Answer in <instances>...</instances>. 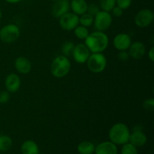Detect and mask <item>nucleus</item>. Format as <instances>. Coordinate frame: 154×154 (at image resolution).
Listing matches in <instances>:
<instances>
[{
  "mask_svg": "<svg viewBox=\"0 0 154 154\" xmlns=\"http://www.w3.org/2000/svg\"><path fill=\"white\" fill-rule=\"evenodd\" d=\"M123 9H122L121 8L118 7V6H114V8L111 10V11H112V14L113 16L115 17H120L123 15Z\"/></svg>",
  "mask_w": 154,
  "mask_h": 154,
  "instance_id": "31",
  "label": "nucleus"
},
{
  "mask_svg": "<svg viewBox=\"0 0 154 154\" xmlns=\"http://www.w3.org/2000/svg\"><path fill=\"white\" fill-rule=\"evenodd\" d=\"M14 67L19 73L22 75H26L29 73L32 69V63L29 59L24 57H20L16 59L14 63Z\"/></svg>",
  "mask_w": 154,
  "mask_h": 154,
  "instance_id": "16",
  "label": "nucleus"
},
{
  "mask_svg": "<svg viewBox=\"0 0 154 154\" xmlns=\"http://www.w3.org/2000/svg\"><path fill=\"white\" fill-rule=\"evenodd\" d=\"M154 20V14L150 9L144 8L140 10L135 14L134 22L139 28H145L149 26Z\"/></svg>",
  "mask_w": 154,
  "mask_h": 154,
  "instance_id": "8",
  "label": "nucleus"
},
{
  "mask_svg": "<svg viewBox=\"0 0 154 154\" xmlns=\"http://www.w3.org/2000/svg\"><path fill=\"white\" fill-rule=\"evenodd\" d=\"M20 35V30L16 24H7L0 29V39L4 43L10 44L16 42L19 38Z\"/></svg>",
  "mask_w": 154,
  "mask_h": 154,
  "instance_id": "5",
  "label": "nucleus"
},
{
  "mask_svg": "<svg viewBox=\"0 0 154 154\" xmlns=\"http://www.w3.org/2000/svg\"><path fill=\"white\" fill-rule=\"evenodd\" d=\"M99 4L102 11L111 12L114 6H116V0H100Z\"/></svg>",
  "mask_w": 154,
  "mask_h": 154,
  "instance_id": "23",
  "label": "nucleus"
},
{
  "mask_svg": "<svg viewBox=\"0 0 154 154\" xmlns=\"http://www.w3.org/2000/svg\"><path fill=\"white\" fill-rule=\"evenodd\" d=\"M117 57H118L119 60H120V61L126 62L127 60H129V54L126 51H121L119 52Z\"/></svg>",
  "mask_w": 154,
  "mask_h": 154,
  "instance_id": "30",
  "label": "nucleus"
},
{
  "mask_svg": "<svg viewBox=\"0 0 154 154\" xmlns=\"http://www.w3.org/2000/svg\"><path fill=\"white\" fill-rule=\"evenodd\" d=\"M74 48H75V45L74 43L71 42H66L63 45L61 48V51L63 53V55L65 57H69L72 54L73 52Z\"/></svg>",
  "mask_w": 154,
  "mask_h": 154,
  "instance_id": "24",
  "label": "nucleus"
},
{
  "mask_svg": "<svg viewBox=\"0 0 154 154\" xmlns=\"http://www.w3.org/2000/svg\"><path fill=\"white\" fill-rule=\"evenodd\" d=\"M147 141V135L141 130H134L129 135V142L137 148L145 145Z\"/></svg>",
  "mask_w": 154,
  "mask_h": 154,
  "instance_id": "15",
  "label": "nucleus"
},
{
  "mask_svg": "<svg viewBox=\"0 0 154 154\" xmlns=\"http://www.w3.org/2000/svg\"><path fill=\"white\" fill-rule=\"evenodd\" d=\"M132 0H116V5L121 8L123 10L129 8L132 5Z\"/></svg>",
  "mask_w": 154,
  "mask_h": 154,
  "instance_id": "27",
  "label": "nucleus"
},
{
  "mask_svg": "<svg viewBox=\"0 0 154 154\" xmlns=\"http://www.w3.org/2000/svg\"><path fill=\"white\" fill-rule=\"evenodd\" d=\"M122 146L123 147H122L121 153H120L121 154H138L137 147L131 144L129 142L126 143Z\"/></svg>",
  "mask_w": 154,
  "mask_h": 154,
  "instance_id": "25",
  "label": "nucleus"
},
{
  "mask_svg": "<svg viewBox=\"0 0 154 154\" xmlns=\"http://www.w3.org/2000/svg\"><path fill=\"white\" fill-rule=\"evenodd\" d=\"M93 21H94V17L88 13H85L79 17V24L83 26L90 27L93 24Z\"/></svg>",
  "mask_w": 154,
  "mask_h": 154,
  "instance_id": "22",
  "label": "nucleus"
},
{
  "mask_svg": "<svg viewBox=\"0 0 154 154\" xmlns=\"http://www.w3.org/2000/svg\"><path fill=\"white\" fill-rule=\"evenodd\" d=\"M90 54H91L90 51H89L85 44L80 43L75 45L72 56L76 63L83 64V63H87Z\"/></svg>",
  "mask_w": 154,
  "mask_h": 154,
  "instance_id": "9",
  "label": "nucleus"
},
{
  "mask_svg": "<svg viewBox=\"0 0 154 154\" xmlns=\"http://www.w3.org/2000/svg\"><path fill=\"white\" fill-rule=\"evenodd\" d=\"M143 108L147 111L152 112L154 110V99L150 98V99H146L143 103Z\"/></svg>",
  "mask_w": 154,
  "mask_h": 154,
  "instance_id": "26",
  "label": "nucleus"
},
{
  "mask_svg": "<svg viewBox=\"0 0 154 154\" xmlns=\"http://www.w3.org/2000/svg\"><path fill=\"white\" fill-rule=\"evenodd\" d=\"M132 44L131 37L126 33H120L114 37L113 45L117 51H127Z\"/></svg>",
  "mask_w": 154,
  "mask_h": 154,
  "instance_id": "11",
  "label": "nucleus"
},
{
  "mask_svg": "<svg viewBox=\"0 0 154 154\" xmlns=\"http://www.w3.org/2000/svg\"><path fill=\"white\" fill-rule=\"evenodd\" d=\"M85 45L90 53H102L107 49L109 44V38L104 32H93L88 35L85 40Z\"/></svg>",
  "mask_w": 154,
  "mask_h": 154,
  "instance_id": "1",
  "label": "nucleus"
},
{
  "mask_svg": "<svg viewBox=\"0 0 154 154\" xmlns=\"http://www.w3.org/2000/svg\"><path fill=\"white\" fill-rule=\"evenodd\" d=\"M49 1H52V2H55V1H57V0H49Z\"/></svg>",
  "mask_w": 154,
  "mask_h": 154,
  "instance_id": "35",
  "label": "nucleus"
},
{
  "mask_svg": "<svg viewBox=\"0 0 154 154\" xmlns=\"http://www.w3.org/2000/svg\"><path fill=\"white\" fill-rule=\"evenodd\" d=\"M71 70V62L63 55L57 56L54 59L51 66V74L57 78H63L68 75Z\"/></svg>",
  "mask_w": 154,
  "mask_h": 154,
  "instance_id": "3",
  "label": "nucleus"
},
{
  "mask_svg": "<svg viewBox=\"0 0 154 154\" xmlns=\"http://www.w3.org/2000/svg\"><path fill=\"white\" fill-rule=\"evenodd\" d=\"M13 145V141L8 135H0V151L5 152L11 148Z\"/></svg>",
  "mask_w": 154,
  "mask_h": 154,
  "instance_id": "20",
  "label": "nucleus"
},
{
  "mask_svg": "<svg viewBox=\"0 0 154 154\" xmlns=\"http://www.w3.org/2000/svg\"><path fill=\"white\" fill-rule=\"evenodd\" d=\"M96 146L91 141H84L79 143L78 145V151L80 154H93Z\"/></svg>",
  "mask_w": 154,
  "mask_h": 154,
  "instance_id": "19",
  "label": "nucleus"
},
{
  "mask_svg": "<svg viewBox=\"0 0 154 154\" xmlns=\"http://www.w3.org/2000/svg\"><path fill=\"white\" fill-rule=\"evenodd\" d=\"M5 1L10 3V4H16V3H19L20 2H21L22 0H5Z\"/></svg>",
  "mask_w": 154,
  "mask_h": 154,
  "instance_id": "33",
  "label": "nucleus"
},
{
  "mask_svg": "<svg viewBox=\"0 0 154 154\" xmlns=\"http://www.w3.org/2000/svg\"><path fill=\"white\" fill-rule=\"evenodd\" d=\"M113 18L110 12L100 11L96 16L94 17L95 28L97 31L104 32L108 29L112 24Z\"/></svg>",
  "mask_w": 154,
  "mask_h": 154,
  "instance_id": "6",
  "label": "nucleus"
},
{
  "mask_svg": "<svg viewBox=\"0 0 154 154\" xmlns=\"http://www.w3.org/2000/svg\"><path fill=\"white\" fill-rule=\"evenodd\" d=\"M70 9V2L69 0H57L54 2L51 8V14L55 18H60Z\"/></svg>",
  "mask_w": 154,
  "mask_h": 154,
  "instance_id": "10",
  "label": "nucleus"
},
{
  "mask_svg": "<svg viewBox=\"0 0 154 154\" xmlns=\"http://www.w3.org/2000/svg\"><path fill=\"white\" fill-rule=\"evenodd\" d=\"M22 154H39V147L32 140H26L20 147Z\"/></svg>",
  "mask_w": 154,
  "mask_h": 154,
  "instance_id": "18",
  "label": "nucleus"
},
{
  "mask_svg": "<svg viewBox=\"0 0 154 154\" xmlns=\"http://www.w3.org/2000/svg\"><path fill=\"white\" fill-rule=\"evenodd\" d=\"M94 153L95 154H118V148L111 141H104L96 146Z\"/></svg>",
  "mask_w": 154,
  "mask_h": 154,
  "instance_id": "14",
  "label": "nucleus"
},
{
  "mask_svg": "<svg viewBox=\"0 0 154 154\" xmlns=\"http://www.w3.org/2000/svg\"><path fill=\"white\" fill-rule=\"evenodd\" d=\"M130 131L129 127L123 123H117L113 125L108 132L110 141L117 146L123 145L129 142Z\"/></svg>",
  "mask_w": 154,
  "mask_h": 154,
  "instance_id": "2",
  "label": "nucleus"
},
{
  "mask_svg": "<svg viewBox=\"0 0 154 154\" xmlns=\"http://www.w3.org/2000/svg\"><path fill=\"white\" fill-rule=\"evenodd\" d=\"M5 85L8 92L9 93H16L19 90L21 86V79L15 73H11L6 77L5 81Z\"/></svg>",
  "mask_w": 154,
  "mask_h": 154,
  "instance_id": "12",
  "label": "nucleus"
},
{
  "mask_svg": "<svg viewBox=\"0 0 154 154\" xmlns=\"http://www.w3.org/2000/svg\"><path fill=\"white\" fill-rule=\"evenodd\" d=\"M99 11H100V9H99V7L96 4L88 5L87 13L90 14L93 17H95Z\"/></svg>",
  "mask_w": 154,
  "mask_h": 154,
  "instance_id": "28",
  "label": "nucleus"
},
{
  "mask_svg": "<svg viewBox=\"0 0 154 154\" xmlns=\"http://www.w3.org/2000/svg\"><path fill=\"white\" fill-rule=\"evenodd\" d=\"M129 57L134 60H140L146 54V47L142 42H135L131 44L129 48Z\"/></svg>",
  "mask_w": 154,
  "mask_h": 154,
  "instance_id": "13",
  "label": "nucleus"
},
{
  "mask_svg": "<svg viewBox=\"0 0 154 154\" xmlns=\"http://www.w3.org/2000/svg\"><path fill=\"white\" fill-rule=\"evenodd\" d=\"M70 8L73 13L81 16L87 13L88 4L86 0H72L70 2Z\"/></svg>",
  "mask_w": 154,
  "mask_h": 154,
  "instance_id": "17",
  "label": "nucleus"
},
{
  "mask_svg": "<svg viewBox=\"0 0 154 154\" xmlns=\"http://www.w3.org/2000/svg\"><path fill=\"white\" fill-rule=\"evenodd\" d=\"M2 11L0 10V20H1V18H2Z\"/></svg>",
  "mask_w": 154,
  "mask_h": 154,
  "instance_id": "34",
  "label": "nucleus"
},
{
  "mask_svg": "<svg viewBox=\"0 0 154 154\" xmlns=\"http://www.w3.org/2000/svg\"><path fill=\"white\" fill-rule=\"evenodd\" d=\"M148 57L151 62H154V47H152L148 51Z\"/></svg>",
  "mask_w": 154,
  "mask_h": 154,
  "instance_id": "32",
  "label": "nucleus"
},
{
  "mask_svg": "<svg viewBox=\"0 0 154 154\" xmlns=\"http://www.w3.org/2000/svg\"><path fill=\"white\" fill-rule=\"evenodd\" d=\"M87 66L89 70L93 73H102L106 69L107 59L102 53H93L89 57Z\"/></svg>",
  "mask_w": 154,
  "mask_h": 154,
  "instance_id": "4",
  "label": "nucleus"
},
{
  "mask_svg": "<svg viewBox=\"0 0 154 154\" xmlns=\"http://www.w3.org/2000/svg\"><path fill=\"white\" fill-rule=\"evenodd\" d=\"M60 26L65 31H73L79 25V16L73 12H67L59 18Z\"/></svg>",
  "mask_w": 154,
  "mask_h": 154,
  "instance_id": "7",
  "label": "nucleus"
},
{
  "mask_svg": "<svg viewBox=\"0 0 154 154\" xmlns=\"http://www.w3.org/2000/svg\"><path fill=\"white\" fill-rule=\"evenodd\" d=\"M75 33V37L78 38L80 40H85L86 38L90 34L87 27L83 26H78L75 29L73 30Z\"/></svg>",
  "mask_w": 154,
  "mask_h": 154,
  "instance_id": "21",
  "label": "nucleus"
},
{
  "mask_svg": "<svg viewBox=\"0 0 154 154\" xmlns=\"http://www.w3.org/2000/svg\"><path fill=\"white\" fill-rule=\"evenodd\" d=\"M10 99V93L8 91L0 92V104H5Z\"/></svg>",
  "mask_w": 154,
  "mask_h": 154,
  "instance_id": "29",
  "label": "nucleus"
}]
</instances>
